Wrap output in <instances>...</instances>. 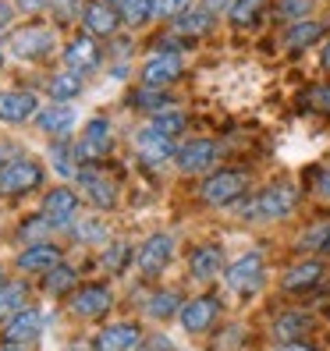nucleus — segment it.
<instances>
[{
  "instance_id": "obj_1",
  "label": "nucleus",
  "mask_w": 330,
  "mask_h": 351,
  "mask_svg": "<svg viewBox=\"0 0 330 351\" xmlns=\"http://www.w3.org/2000/svg\"><path fill=\"white\" fill-rule=\"evenodd\" d=\"M43 184V163L29 160V156H14L4 171H0V195L14 199V195H25L32 189Z\"/></svg>"
},
{
  "instance_id": "obj_2",
  "label": "nucleus",
  "mask_w": 330,
  "mask_h": 351,
  "mask_svg": "<svg viewBox=\"0 0 330 351\" xmlns=\"http://www.w3.org/2000/svg\"><path fill=\"white\" fill-rule=\"evenodd\" d=\"M245 184H249V178H245L241 171H217V174H210L202 181L199 195H202L206 206H217L220 210V206H231L245 195Z\"/></svg>"
},
{
  "instance_id": "obj_3",
  "label": "nucleus",
  "mask_w": 330,
  "mask_h": 351,
  "mask_svg": "<svg viewBox=\"0 0 330 351\" xmlns=\"http://www.w3.org/2000/svg\"><path fill=\"white\" fill-rule=\"evenodd\" d=\"M114 149V128H110V121H103V117H93L86 132H82L78 138V146H75V160L78 163H99L103 156H110Z\"/></svg>"
},
{
  "instance_id": "obj_4",
  "label": "nucleus",
  "mask_w": 330,
  "mask_h": 351,
  "mask_svg": "<svg viewBox=\"0 0 330 351\" xmlns=\"http://www.w3.org/2000/svg\"><path fill=\"white\" fill-rule=\"evenodd\" d=\"M78 184L86 189V199L96 210H117V184L99 171V163H78Z\"/></svg>"
},
{
  "instance_id": "obj_5",
  "label": "nucleus",
  "mask_w": 330,
  "mask_h": 351,
  "mask_svg": "<svg viewBox=\"0 0 330 351\" xmlns=\"http://www.w3.org/2000/svg\"><path fill=\"white\" fill-rule=\"evenodd\" d=\"M78 192L68 189V184H57V189H50L43 195V220L54 227V231H64V227H71L78 220Z\"/></svg>"
},
{
  "instance_id": "obj_6",
  "label": "nucleus",
  "mask_w": 330,
  "mask_h": 351,
  "mask_svg": "<svg viewBox=\"0 0 330 351\" xmlns=\"http://www.w3.org/2000/svg\"><path fill=\"white\" fill-rule=\"evenodd\" d=\"M295 189L292 184H270V189H263L256 199H252V210L249 217L252 220H284L287 213L295 210Z\"/></svg>"
},
{
  "instance_id": "obj_7",
  "label": "nucleus",
  "mask_w": 330,
  "mask_h": 351,
  "mask_svg": "<svg viewBox=\"0 0 330 351\" xmlns=\"http://www.w3.org/2000/svg\"><path fill=\"white\" fill-rule=\"evenodd\" d=\"M171 256H174V238L160 231V234H150L142 241V249L135 252V266H139L142 277H156V274L167 270Z\"/></svg>"
},
{
  "instance_id": "obj_8",
  "label": "nucleus",
  "mask_w": 330,
  "mask_h": 351,
  "mask_svg": "<svg viewBox=\"0 0 330 351\" xmlns=\"http://www.w3.org/2000/svg\"><path fill=\"white\" fill-rule=\"evenodd\" d=\"M57 43V36L54 29L47 25H25V29H18L11 36V53L14 57H22V60H43Z\"/></svg>"
},
{
  "instance_id": "obj_9",
  "label": "nucleus",
  "mask_w": 330,
  "mask_h": 351,
  "mask_svg": "<svg viewBox=\"0 0 330 351\" xmlns=\"http://www.w3.org/2000/svg\"><path fill=\"white\" fill-rule=\"evenodd\" d=\"M110 305H114V298H110V291L103 284L78 287V291L71 295V302H68L71 316H78V319H103L110 313Z\"/></svg>"
},
{
  "instance_id": "obj_10",
  "label": "nucleus",
  "mask_w": 330,
  "mask_h": 351,
  "mask_svg": "<svg viewBox=\"0 0 330 351\" xmlns=\"http://www.w3.org/2000/svg\"><path fill=\"white\" fill-rule=\"evenodd\" d=\"M82 25H86V32L93 39H107L117 32L121 25V11L114 4H107V0H86V8H82Z\"/></svg>"
},
{
  "instance_id": "obj_11",
  "label": "nucleus",
  "mask_w": 330,
  "mask_h": 351,
  "mask_svg": "<svg viewBox=\"0 0 330 351\" xmlns=\"http://www.w3.org/2000/svg\"><path fill=\"white\" fill-rule=\"evenodd\" d=\"M228 287L238 295H256L263 287V256L249 252L228 266Z\"/></svg>"
},
{
  "instance_id": "obj_12",
  "label": "nucleus",
  "mask_w": 330,
  "mask_h": 351,
  "mask_svg": "<svg viewBox=\"0 0 330 351\" xmlns=\"http://www.w3.org/2000/svg\"><path fill=\"white\" fill-rule=\"evenodd\" d=\"M217 316H220V305H217V298H210V295H199V298H192V302H185L181 313H178L185 334H206V330H213Z\"/></svg>"
},
{
  "instance_id": "obj_13",
  "label": "nucleus",
  "mask_w": 330,
  "mask_h": 351,
  "mask_svg": "<svg viewBox=\"0 0 330 351\" xmlns=\"http://www.w3.org/2000/svg\"><path fill=\"white\" fill-rule=\"evenodd\" d=\"M185 71L181 64V53H167V50H160L153 53L146 64H142V86H150V89H163V86H171V82H178Z\"/></svg>"
},
{
  "instance_id": "obj_14",
  "label": "nucleus",
  "mask_w": 330,
  "mask_h": 351,
  "mask_svg": "<svg viewBox=\"0 0 330 351\" xmlns=\"http://www.w3.org/2000/svg\"><path fill=\"white\" fill-rule=\"evenodd\" d=\"M220 149H217V142L210 138H192V142H185V146H178V167L185 174H206L217 163Z\"/></svg>"
},
{
  "instance_id": "obj_15",
  "label": "nucleus",
  "mask_w": 330,
  "mask_h": 351,
  "mask_svg": "<svg viewBox=\"0 0 330 351\" xmlns=\"http://www.w3.org/2000/svg\"><path fill=\"white\" fill-rule=\"evenodd\" d=\"M142 326L139 323H114V326H103L93 348L96 351H139L142 348Z\"/></svg>"
},
{
  "instance_id": "obj_16",
  "label": "nucleus",
  "mask_w": 330,
  "mask_h": 351,
  "mask_svg": "<svg viewBox=\"0 0 330 351\" xmlns=\"http://www.w3.org/2000/svg\"><path fill=\"white\" fill-rule=\"evenodd\" d=\"M135 153L146 160V163H163V160H174L178 156V142L150 125V128H139L135 132Z\"/></svg>"
},
{
  "instance_id": "obj_17",
  "label": "nucleus",
  "mask_w": 330,
  "mask_h": 351,
  "mask_svg": "<svg viewBox=\"0 0 330 351\" xmlns=\"http://www.w3.org/2000/svg\"><path fill=\"white\" fill-rule=\"evenodd\" d=\"M39 114V99L36 93H25V89H8L0 93V121L4 125H25Z\"/></svg>"
},
{
  "instance_id": "obj_18",
  "label": "nucleus",
  "mask_w": 330,
  "mask_h": 351,
  "mask_svg": "<svg viewBox=\"0 0 330 351\" xmlns=\"http://www.w3.org/2000/svg\"><path fill=\"white\" fill-rule=\"evenodd\" d=\"M43 323H47L43 313H36V308H22L18 316H11V319L4 323V341L29 348L39 334H43Z\"/></svg>"
},
{
  "instance_id": "obj_19",
  "label": "nucleus",
  "mask_w": 330,
  "mask_h": 351,
  "mask_svg": "<svg viewBox=\"0 0 330 351\" xmlns=\"http://www.w3.org/2000/svg\"><path fill=\"white\" fill-rule=\"evenodd\" d=\"M99 64V47H96V39L89 32H82L75 36L71 43L64 47V68L68 71H78V75H86Z\"/></svg>"
},
{
  "instance_id": "obj_20",
  "label": "nucleus",
  "mask_w": 330,
  "mask_h": 351,
  "mask_svg": "<svg viewBox=\"0 0 330 351\" xmlns=\"http://www.w3.org/2000/svg\"><path fill=\"white\" fill-rule=\"evenodd\" d=\"M57 263H64L60 259V249L57 245H50V241H43V245H29V249L18 256V274H47V270H54Z\"/></svg>"
},
{
  "instance_id": "obj_21",
  "label": "nucleus",
  "mask_w": 330,
  "mask_h": 351,
  "mask_svg": "<svg viewBox=\"0 0 330 351\" xmlns=\"http://www.w3.org/2000/svg\"><path fill=\"white\" fill-rule=\"evenodd\" d=\"M220 270H224V249L220 245H199L189 256V274L196 280H213Z\"/></svg>"
},
{
  "instance_id": "obj_22",
  "label": "nucleus",
  "mask_w": 330,
  "mask_h": 351,
  "mask_svg": "<svg viewBox=\"0 0 330 351\" xmlns=\"http://www.w3.org/2000/svg\"><path fill=\"white\" fill-rule=\"evenodd\" d=\"M36 125L39 132H47V135H68L75 128V110L68 107V103H50V107H43L36 114Z\"/></svg>"
},
{
  "instance_id": "obj_23",
  "label": "nucleus",
  "mask_w": 330,
  "mask_h": 351,
  "mask_svg": "<svg viewBox=\"0 0 330 351\" xmlns=\"http://www.w3.org/2000/svg\"><path fill=\"white\" fill-rule=\"evenodd\" d=\"M323 277V263L320 259H305V263H295L292 270L284 274V291L287 295H298V291H309V287H316Z\"/></svg>"
},
{
  "instance_id": "obj_24",
  "label": "nucleus",
  "mask_w": 330,
  "mask_h": 351,
  "mask_svg": "<svg viewBox=\"0 0 330 351\" xmlns=\"http://www.w3.org/2000/svg\"><path fill=\"white\" fill-rule=\"evenodd\" d=\"M213 11L206 8V4H199V8H192V11H185L178 22H174V29L181 32V36H192V39H199V36H210L213 32Z\"/></svg>"
},
{
  "instance_id": "obj_25",
  "label": "nucleus",
  "mask_w": 330,
  "mask_h": 351,
  "mask_svg": "<svg viewBox=\"0 0 330 351\" xmlns=\"http://www.w3.org/2000/svg\"><path fill=\"white\" fill-rule=\"evenodd\" d=\"M39 277H43V291L54 295V298H60V295H75V291H78V274L71 270L68 263H57L54 270L39 274Z\"/></svg>"
},
{
  "instance_id": "obj_26",
  "label": "nucleus",
  "mask_w": 330,
  "mask_h": 351,
  "mask_svg": "<svg viewBox=\"0 0 330 351\" xmlns=\"http://www.w3.org/2000/svg\"><path fill=\"white\" fill-rule=\"evenodd\" d=\"M320 36H323V25L313 22V18H305V22H295L292 29L284 32V47L292 50V53H298V50H305V47H313Z\"/></svg>"
},
{
  "instance_id": "obj_27",
  "label": "nucleus",
  "mask_w": 330,
  "mask_h": 351,
  "mask_svg": "<svg viewBox=\"0 0 330 351\" xmlns=\"http://www.w3.org/2000/svg\"><path fill=\"white\" fill-rule=\"evenodd\" d=\"M47 93H50V99L54 103H71L78 93H82V75L78 71H57L50 82H47Z\"/></svg>"
},
{
  "instance_id": "obj_28",
  "label": "nucleus",
  "mask_w": 330,
  "mask_h": 351,
  "mask_svg": "<svg viewBox=\"0 0 330 351\" xmlns=\"http://www.w3.org/2000/svg\"><path fill=\"white\" fill-rule=\"evenodd\" d=\"M309 316L305 313H284V316H277V323H274V334H277V341L284 344V341H305V334H309Z\"/></svg>"
},
{
  "instance_id": "obj_29",
  "label": "nucleus",
  "mask_w": 330,
  "mask_h": 351,
  "mask_svg": "<svg viewBox=\"0 0 330 351\" xmlns=\"http://www.w3.org/2000/svg\"><path fill=\"white\" fill-rule=\"evenodd\" d=\"M25 308V284L22 280H4L0 284V319H11Z\"/></svg>"
},
{
  "instance_id": "obj_30",
  "label": "nucleus",
  "mask_w": 330,
  "mask_h": 351,
  "mask_svg": "<svg viewBox=\"0 0 330 351\" xmlns=\"http://www.w3.org/2000/svg\"><path fill=\"white\" fill-rule=\"evenodd\" d=\"M263 0H231V8H228V22L235 29H252L259 22V14H263Z\"/></svg>"
},
{
  "instance_id": "obj_31",
  "label": "nucleus",
  "mask_w": 330,
  "mask_h": 351,
  "mask_svg": "<svg viewBox=\"0 0 330 351\" xmlns=\"http://www.w3.org/2000/svg\"><path fill=\"white\" fill-rule=\"evenodd\" d=\"M121 22L139 29V25H146L150 18H156V0H121Z\"/></svg>"
},
{
  "instance_id": "obj_32",
  "label": "nucleus",
  "mask_w": 330,
  "mask_h": 351,
  "mask_svg": "<svg viewBox=\"0 0 330 351\" xmlns=\"http://www.w3.org/2000/svg\"><path fill=\"white\" fill-rule=\"evenodd\" d=\"M181 313V295L178 291H156L150 302H146V316L150 319H171Z\"/></svg>"
},
{
  "instance_id": "obj_33",
  "label": "nucleus",
  "mask_w": 330,
  "mask_h": 351,
  "mask_svg": "<svg viewBox=\"0 0 330 351\" xmlns=\"http://www.w3.org/2000/svg\"><path fill=\"white\" fill-rule=\"evenodd\" d=\"M71 234H75V241H82V245H93V241L107 238L110 227H107V220H99V217H86V220H75V223H71Z\"/></svg>"
},
{
  "instance_id": "obj_34",
  "label": "nucleus",
  "mask_w": 330,
  "mask_h": 351,
  "mask_svg": "<svg viewBox=\"0 0 330 351\" xmlns=\"http://www.w3.org/2000/svg\"><path fill=\"white\" fill-rule=\"evenodd\" d=\"M185 125H189V117H185L181 110H174V107L153 114V128H156V132H163V135H171V138H178V135L185 132Z\"/></svg>"
},
{
  "instance_id": "obj_35",
  "label": "nucleus",
  "mask_w": 330,
  "mask_h": 351,
  "mask_svg": "<svg viewBox=\"0 0 330 351\" xmlns=\"http://www.w3.org/2000/svg\"><path fill=\"white\" fill-rule=\"evenodd\" d=\"M277 14L284 22H305L309 14H313V0H277Z\"/></svg>"
},
{
  "instance_id": "obj_36",
  "label": "nucleus",
  "mask_w": 330,
  "mask_h": 351,
  "mask_svg": "<svg viewBox=\"0 0 330 351\" xmlns=\"http://www.w3.org/2000/svg\"><path fill=\"white\" fill-rule=\"evenodd\" d=\"M47 234H57V231H54V227H50L43 217H39V220H29V223H22V231H18V238L29 241V245H43V238H47Z\"/></svg>"
},
{
  "instance_id": "obj_37",
  "label": "nucleus",
  "mask_w": 330,
  "mask_h": 351,
  "mask_svg": "<svg viewBox=\"0 0 330 351\" xmlns=\"http://www.w3.org/2000/svg\"><path fill=\"white\" fill-rule=\"evenodd\" d=\"M125 259H128V245H125V241H114L110 249L103 252V259H99V263H103V270H110V274H117L121 266H125Z\"/></svg>"
},
{
  "instance_id": "obj_38",
  "label": "nucleus",
  "mask_w": 330,
  "mask_h": 351,
  "mask_svg": "<svg viewBox=\"0 0 330 351\" xmlns=\"http://www.w3.org/2000/svg\"><path fill=\"white\" fill-rule=\"evenodd\" d=\"M192 8H196L192 0H156V14L160 18H171V22H178V18L185 11H192Z\"/></svg>"
},
{
  "instance_id": "obj_39",
  "label": "nucleus",
  "mask_w": 330,
  "mask_h": 351,
  "mask_svg": "<svg viewBox=\"0 0 330 351\" xmlns=\"http://www.w3.org/2000/svg\"><path fill=\"white\" fill-rule=\"evenodd\" d=\"M82 8H86V0H54L57 22H71V18H82Z\"/></svg>"
},
{
  "instance_id": "obj_40",
  "label": "nucleus",
  "mask_w": 330,
  "mask_h": 351,
  "mask_svg": "<svg viewBox=\"0 0 330 351\" xmlns=\"http://www.w3.org/2000/svg\"><path fill=\"white\" fill-rule=\"evenodd\" d=\"M330 241V223H320V227H309L305 238H302V249H327Z\"/></svg>"
},
{
  "instance_id": "obj_41",
  "label": "nucleus",
  "mask_w": 330,
  "mask_h": 351,
  "mask_svg": "<svg viewBox=\"0 0 330 351\" xmlns=\"http://www.w3.org/2000/svg\"><path fill=\"white\" fill-rule=\"evenodd\" d=\"M139 103H142L146 110H153V114H160V110H167V107H171V103H167V96H163L160 89H150V86L139 93Z\"/></svg>"
},
{
  "instance_id": "obj_42",
  "label": "nucleus",
  "mask_w": 330,
  "mask_h": 351,
  "mask_svg": "<svg viewBox=\"0 0 330 351\" xmlns=\"http://www.w3.org/2000/svg\"><path fill=\"white\" fill-rule=\"evenodd\" d=\"M14 8L22 11V14H39V11L54 8V0H14Z\"/></svg>"
},
{
  "instance_id": "obj_43",
  "label": "nucleus",
  "mask_w": 330,
  "mask_h": 351,
  "mask_svg": "<svg viewBox=\"0 0 330 351\" xmlns=\"http://www.w3.org/2000/svg\"><path fill=\"white\" fill-rule=\"evenodd\" d=\"M142 344H146V351H171V348H174L167 337H146ZM139 351H142V348H139Z\"/></svg>"
},
{
  "instance_id": "obj_44",
  "label": "nucleus",
  "mask_w": 330,
  "mask_h": 351,
  "mask_svg": "<svg viewBox=\"0 0 330 351\" xmlns=\"http://www.w3.org/2000/svg\"><path fill=\"white\" fill-rule=\"evenodd\" d=\"M14 4H11V0H0V29H8L11 25V18H14Z\"/></svg>"
},
{
  "instance_id": "obj_45",
  "label": "nucleus",
  "mask_w": 330,
  "mask_h": 351,
  "mask_svg": "<svg viewBox=\"0 0 330 351\" xmlns=\"http://www.w3.org/2000/svg\"><path fill=\"white\" fill-rule=\"evenodd\" d=\"M277 351H320L316 344H309V341H284Z\"/></svg>"
},
{
  "instance_id": "obj_46",
  "label": "nucleus",
  "mask_w": 330,
  "mask_h": 351,
  "mask_svg": "<svg viewBox=\"0 0 330 351\" xmlns=\"http://www.w3.org/2000/svg\"><path fill=\"white\" fill-rule=\"evenodd\" d=\"M316 192H320L323 199H330V167L320 171V178H316Z\"/></svg>"
},
{
  "instance_id": "obj_47",
  "label": "nucleus",
  "mask_w": 330,
  "mask_h": 351,
  "mask_svg": "<svg viewBox=\"0 0 330 351\" xmlns=\"http://www.w3.org/2000/svg\"><path fill=\"white\" fill-rule=\"evenodd\" d=\"M11 160H14V146H8V142H0V171H4Z\"/></svg>"
},
{
  "instance_id": "obj_48",
  "label": "nucleus",
  "mask_w": 330,
  "mask_h": 351,
  "mask_svg": "<svg viewBox=\"0 0 330 351\" xmlns=\"http://www.w3.org/2000/svg\"><path fill=\"white\" fill-rule=\"evenodd\" d=\"M320 64L330 71V39H327V43H323V50H320Z\"/></svg>"
},
{
  "instance_id": "obj_49",
  "label": "nucleus",
  "mask_w": 330,
  "mask_h": 351,
  "mask_svg": "<svg viewBox=\"0 0 330 351\" xmlns=\"http://www.w3.org/2000/svg\"><path fill=\"white\" fill-rule=\"evenodd\" d=\"M0 351H25V348H22V344H8V341H4V344H0Z\"/></svg>"
},
{
  "instance_id": "obj_50",
  "label": "nucleus",
  "mask_w": 330,
  "mask_h": 351,
  "mask_svg": "<svg viewBox=\"0 0 330 351\" xmlns=\"http://www.w3.org/2000/svg\"><path fill=\"white\" fill-rule=\"evenodd\" d=\"M4 280H8V277H4V266H0V284H4Z\"/></svg>"
},
{
  "instance_id": "obj_51",
  "label": "nucleus",
  "mask_w": 330,
  "mask_h": 351,
  "mask_svg": "<svg viewBox=\"0 0 330 351\" xmlns=\"http://www.w3.org/2000/svg\"><path fill=\"white\" fill-rule=\"evenodd\" d=\"M107 4H114V8H121V0H107Z\"/></svg>"
},
{
  "instance_id": "obj_52",
  "label": "nucleus",
  "mask_w": 330,
  "mask_h": 351,
  "mask_svg": "<svg viewBox=\"0 0 330 351\" xmlns=\"http://www.w3.org/2000/svg\"><path fill=\"white\" fill-rule=\"evenodd\" d=\"M0 68H4V57H0Z\"/></svg>"
},
{
  "instance_id": "obj_53",
  "label": "nucleus",
  "mask_w": 330,
  "mask_h": 351,
  "mask_svg": "<svg viewBox=\"0 0 330 351\" xmlns=\"http://www.w3.org/2000/svg\"><path fill=\"white\" fill-rule=\"evenodd\" d=\"M327 252H330V241H327Z\"/></svg>"
}]
</instances>
